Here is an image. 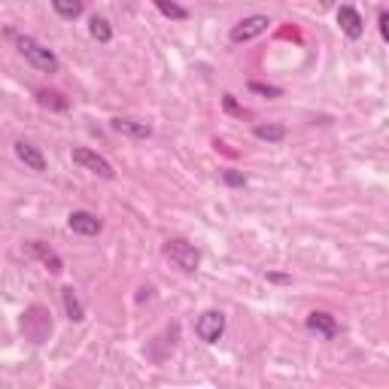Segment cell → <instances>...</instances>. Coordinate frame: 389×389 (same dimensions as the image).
<instances>
[{
    "label": "cell",
    "instance_id": "23",
    "mask_svg": "<svg viewBox=\"0 0 389 389\" xmlns=\"http://www.w3.org/2000/svg\"><path fill=\"white\" fill-rule=\"evenodd\" d=\"M322 6H331V0H322Z\"/></svg>",
    "mask_w": 389,
    "mask_h": 389
},
{
    "label": "cell",
    "instance_id": "4",
    "mask_svg": "<svg viewBox=\"0 0 389 389\" xmlns=\"http://www.w3.org/2000/svg\"><path fill=\"white\" fill-rule=\"evenodd\" d=\"M222 331H225V313L222 310H207L194 322V335H198L204 344H216L222 338Z\"/></svg>",
    "mask_w": 389,
    "mask_h": 389
},
{
    "label": "cell",
    "instance_id": "16",
    "mask_svg": "<svg viewBox=\"0 0 389 389\" xmlns=\"http://www.w3.org/2000/svg\"><path fill=\"white\" fill-rule=\"evenodd\" d=\"M256 137L268 143H280L286 140V128L283 125H256Z\"/></svg>",
    "mask_w": 389,
    "mask_h": 389
},
{
    "label": "cell",
    "instance_id": "2",
    "mask_svg": "<svg viewBox=\"0 0 389 389\" xmlns=\"http://www.w3.org/2000/svg\"><path fill=\"white\" fill-rule=\"evenodd\" d=\"M161 253H164V258H171L180 271H198V265H201L198 246L189 244V240H180V237L177 240H168Z\"/></svg>",
    "mask_w": 389,
    "mask_h": 389
},
{
    "label": "cell",
    "instance_id": "1",
    "mask_svg": "<svg viewBox=\"0 0 389 389\" xmlns=\"http://www.w3.org/2000/svg\"><path fill=\"white\" fill-rule=\"evenodd\" d=\"M15 46H18L22 58L31 64V67L43 70V73H55V70H58V58H55V52L46 49L43 43H37L34 37H15Z\"/></svg>",
    "mask_w": 389,
    "mask_h": 389
},
{
    "label": "cell",
    "instance_id": "12",
    "mask_svg": "<svg viewBox=\"0 0 389 389\" xmlns=\"http://www.w3.org/2000/svg\"><path fill=\"white\" fill-rule=\"evenodd\" d=\"M15 155H18V161H25L31 171H37V173H40V171H46V159H43V152L37 150L34 143H27V140H18V143H15Z\"/></svg>",
    "mask_w": 389,
    "mask_h": 389
},
{
    "label": "cell",
    "instance_id": "8",
    "mask_svg": "<svg viewBox=\"0 0 389 389\" xmlns=\"http://www.w3.org/2000/svg\"><path fill=\"white\" fill-rule=\"evenodd\" d=\"M308 329L310 331H317V335H322V338H338V331H341V326H338V319L331 317V313H326V310H313V313H308Z\"/></svg>",
    "mask_w": 389,
    "mask_h": 389
},
{
    "label": "cell",
    "instance_id": "22",
    "mask_svg": "<svg viewBox=\"0 0 389 389\" xmlns=\"http://www.w3.org/2000/svg\"><path fill=\"white\" fill-rule=\"evenodd\" d=\"M377 22H381V37L389 40V13L386 9H381V18H377Z\"/></svg>",
    "mask_w": 389,
    "mask_h": 389
},
{
    "label": "cell",
    "instance_id": "18",
    "mask_svg": "<svg viewBox=\"0 0 389 389\" xmlns=\"http://www.w3.org/2000/svg\"><path fill=\"white\" fill-rule=\"evenodd\" d=\"M88 31H91V37H95V40L98 43H110V40H113V27H110V22H107V18H91V27H88Z\"/></svg>",
    "mask_w": 389,
    "mask_h": 389
},
{
    "label": "cell",
    "instance_id": "3",
    "mask_svg": "<svg viewBox=\"0 0 389 389\" xmlns=\"http://www.w3.org/2000/svg\"><path fill=\"white\" fill-rule=\"evenodd\" d=\"M22 331H25L27 341H34V344H43V341L49 338V331H52L49 310H46V308H31V310L25 313V319H22Z\"/></svg>",
    "mask_w": 389,
    "mask_h": 389
},
{
    "label": "cell",
    "instance_id": "10",
    "mask_svg": "<svg viewBox=\"0 0 389 389\" xmlns=\"http://www.w3.org/2000/svg\"><path fill=\"white\" fill-rule=\"evenodd\" d=\"M338 25H341V31H344L350 40H359V37L365 34V22H362V15H359L353 6H341L338 9Z\"/></svg>",
    "mask_w": 389,
    "mask_h": 389
},
{
    "label": "cell",
    "instance_id": "5",
    "mask_svg": "<svg viewBox=\"0 0 389 389\" xmlns=\"http://www.w3.org/2000/svg\"><path fill=\"white\" fill-rule=\"evenodd\" d=\"M70 155H73V161H77L79 168H86L88 173H95V177H100V180H113L116 177V171L110 168V161L104 159V155H98L91 150H82V146H77Z\"/></svg>",
    "mask_w": 389,
    "mask_h": 389
},
{
    "label": "cell",
    "instance_id": "20",
    "mask_svg": "<svg viewBox=\"0 0 389 389\" xmlns=\"http://www.w3.org/2000/svg\"><path fill=\"white\" fill-rule=\"evenodd\" d=\"M222 180H225L228 186H244V183H246V177H244V173H237V171H225V173H222Z\"/></svg>",
    "mask_w": 389,
    "mask_h": 389
},
{
    "label": "cell",
    "instance_id": "9",
    "mask_svg": "<svg viewBox=\"0 0 389 389\" xmlns=\"http://www.w3.org/2000/svg\"><path fill=\"white\" fill-rule=\"evenodd\" d=\"M25 253H27V256H34V258H40V262H43L46 268H49L52 274H61V271H64V262L58 258V253L46 246L43 240H31V244L25 246Z\"/></svg>",
    "mask_w": 389,
    "mask_h": 389
},
{
    "label": "cell",
    "instance_id": "19",
    "mask_svg": "<svg viewBox=\"0 0 389 389\" xmlns=\"http://www.w3.org/2000/svg\"><path fill=\"white\" fill-rule=\"evenodd\" d=\"M249 91H256V95H265V98H280L283 95V88L265 86V82H249Z\"/></svg>",
    "mask_w": 389,
    "mask_h": 389
},
{
    "label": "cell",
    "instance_id": "13",
    "mask_svg": "<svg viewBox=\"0 0 389 389\" xmlns=\"http://www.w3.org/2000/svg\"><path fill=\"white\" fill-rule=\"evenodd\" d=\"M61 298H64V310H67V319L70 322H82V319H86V308H82V301H79V295H77L73 286H64Z\"/></svg>",
    "mask_w": 389,
    "mask_h": 389
},
{
    "label": "cell",
    "instance_id": "6",
    "mask_svg": "<svg viewBox=\"0 0 389 389\" xmlns=\"http://www.w3.org/2000/svg\"><path fill=\"white\" fill-rule=\"evenodd\" d=\"M268 25H271V18L268 15H249L244 22H237L231 27V43H249L256 40V37H262L268 31Z\"/></svg>",
    "mask_w": 389,
    "mask_h": 389
},
{
    "label": "cell",
    "instance_id": "7",
    "mask_svg": "<svg viewBox=\"0 0 389 389\" xmlns=\"http://www.w3.org/2000/svg\"><path fill=\"white\" fill-rule=\"evenodd\" d=\"M67 222H70V228L77 231V235H86V237H95V235H100V228H104V222H100L95 213H88V210H73Z\"/></svg>",
    "mask_w": 389,
    "mask_h": 389
},
{
    "label": "cell",
    "instance_id": "11",
    "mask_svg": "<svg viewBox=\"0 0 389 389\" xmlns=\"http://www.w3.org/2000/svg\"><path fill=\"white\" fill-rule=\"evenodd\" d=\"M110 125H113V131L125 134V137H134V140H146V137H152V128L146 122H137V119H110Z\"/></svg>",
    "mask_w": 389,
    "mask_h": 389
},
{
    "label": "cell",
    "instance_id": "15",
    "mask_svg": "<svg viewBox=\"0 0 389 389\" xmlns=\"http://www.w3.org/2000/svg\"><path fill=\"white\" fill-rule=\"evenodd\" d=\"M152 4L161 9V15L173 18V22H186L189 18V9H183L180 4H173V0H152Z\"/></svg>",
    "mask_w": 389,
    "mask_h": 389
},
{
    "label": "cell",
    "instance_id": "21",
    "mask_svg": "<svg viewBox=\"0 0 389 389\" xmlns=\"http://www.w3.org/2000/svg\"><path fill=\"white\" fill-rule=\"evenodd\" d=\"M222 104H225V110H228V113H235V116H244V110H240V107L235 104V95H225V98H222Z\"/></svg>",
    "mask_w": 389,
    "mask_h": 389
},
{
    "label": "cell",
    "instance_id": "14",
    "mask_svg": "<svg viewBox=\"0 0 389 389\" xmlns=\"http://www.w3.org/2000/svg\"><path fill=\"white\" fill-rule=\"evenodd\" d=\"M37 100H40V107H46V110H58V113H64V110L70 107V100L64 98L61 91H49V88L37 91Z\"/></svg>",
    "mask_w": 389,
    "mask_h": 389
},
{
    "label": "cell",
    "instance_id": "17",
    "mask_svg": "<svg viewBox=\"0 0 389 389\" xmlns=\"http://www.w3.org/2000/svg\"><path fill=\"white\" fill-rule=\"evenodd\" d=\"M52 6L61 18H79L82 15V0H52Z\"/></svg>",
    "mask_w": 389,
    "mask_h": 389
}]
</instances>
